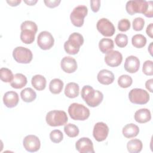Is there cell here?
Masks as SVG:
<instances>
[{"mask_svg": "<svg viewBox=\"0 0 153 153\" xmlns=\"http://www.w3.org/2000/svg\"><path fill=\"white\" fill-rule=\"evenodd\" d=\"M81 95L86 104L93 108L99 105L103 99V95L101 91L95 90L92 87L88 85L82 87Z\"/></svg>", "mask_w": 153, "mask_h": 153, "instance_id": "6da1fadb", "label": "cell"}, {"mask_svg": "<svg viewBox=\"0 0 153 153\" xmlns=\"http://www.w3.org/2000/svg\"><path fill=\"white\" fill-rule=\"evenodd\" d=\"M83 43L82 35L78 32H74L69 35L68 39L64 43V48L68 54L74 55L79 52L80 47Z\"/></svg>", "mask_w": 153, "mask_h": 153, "instance_id": "7a4b0ae2", "label": "cell"}, {"mask_svg": "<svg viewBox=\"0 0 153 153\" xmlns=\"http://www.w3.org/2000/svg\"><path fill=\"white\" fill-rule=\"evenodd\" d=\"M70 117L74 120L84 121L90 116V110L84 105L78 103H73L68 108Z\"/></svg>", "mask_w": 153, "mask_h": 153, "instance_id": "3957f363", "label": "cell"}, {"mask_svg": "<svg viewBox=\"0 0 153 153\" xmlns=\"http://www.w3.org/2000/svg\"><path fill=\"white\" fill-rule=\"evenodd\" d=\"M45 120L47 124L50 126L57 127L66 124L68 118L67 114L65 111L53 110L47 114Z\"/></svg>", "mask_w": 153, "mask_h": 153, "instance_id": "277c9868", "label": "cell"}, {"mask_svg": "<svg viewBox=\"0 0 153 153\" xmlns=\"http://www.w3.org/2000/svg\"><path fill=\"white\" fill-rule=\"evenodd\" d=\"M88 13V8L86 6L79 5L75 7L70 15V19L72 23L76 27H81L84 22V18Z\"/></svg>", "mask_w": 153, "mask_h": 153, "instance_id": "5b68a950", "label": "cell"}, {"mask_svg": "<svg viewBox=\"0 0 153 153\" xmlns=\"http://www.w3.org/2000/svg\"><path fill=\"white\" fill-rule=\"evenodd\" d=\"M148 7V1L144 0H131L127 2L126 9L128 14L134 15L136 13L145 14Z\"/></svg>", "mask_w": 153, "mask_h": 153, "instance_id": "8992f818", "label": "cell"}, {"mask_svg": "<svg viewBox=\"0 0 153 153\" xmlns=\"http://www.w3.org/2000/svg\"><path fill=\"white\" fill-rule=\"evenodd\" d=\"M128 98L130 101L134 104L144 105L148 102L149 94L143 89L135 88L130 91Z\"/></svg>", "mask_w": 153, "mask_h": 153, "instance_id": "52a82bcc", "label": "cell"}, {"mask_svg": "<svg viewBox=\"0 0 153 153\" xmlns=\"http://www.w3.org/2000/svg\"><path fill=\"white\" fill-rule=\"evenodd\" d=\"M13 56L14 59L19 63H29L31 62L33 57L32 51L23 47H17L13 51Z\"/></svg>", "mask_w": 153, "mask_h": 153, "instance_id": "ba28073f", "label": "cell"}, {"mask_svg": "<svg viewBox=\"0 0 153 153\" xmlns=\"http://www.w3.org/2000/svg\"><path fill=\"white\" fill-rule=\"evenodd\" d=\"M97 30L105 36H112L115 32V28L111 22L106 18L99 19L96 25Z\"/></svg>", "mask_w": 153, "mask_h": 153, "instance_id": "9c48e42d", "label": "cell"}, {"mask_svg": "<svg viewBox=\"0 0 153 153\" xmlns=\"http://www.w3.org/2000/svg\"><path fill=\"white\" fill-rule=\"evenodd\" d=\"M54 43V38L49 32L42 31L39 33L37 38V44L41 49L49 50L53 46Z\"/></svg>", "mask_w": 153, "mask_h": 153, "instance_id": "30bf717a", "label": "cell"}, {"mask_svg": "<svg viewBox=\"0 0 153 153\" xmlns=\"http://www.w3.org/2000/svg\"><path fill=\"white\" fill-rule=\"evenodd\" d=\"M23 145L27 151L33 152H36L39 149L41 142L36 136L29 134L24 138L23 140Z\"/></svg>", "mask_w": 153, "mask_h": 153, "instance_id": "8fae6325", "label": "cell"}, {"mask_svg": "<svg viewBox=\"0 0 153 153\" xmlns=\"http://www.w3.org/2000/svg\"><path fill=\"white\" fill-rule=\"evenodd\" d=\"M109 133L108 126L103 122L97 123L93 128V135L97 142L105 140Z\"/></svg>", "mask_w": 153, "mask_h": 153, "instance_id": "7c38bea8", "label": "cell"}, {"mask_svg": "<svg viewBox=\"0 0 153 153\" xmlns=\"http://www.w3.org/2000/svg\"><path fill=\"white\" fill-rule=\"evenodd\" d=\"M76 149L80 153H94L93 144L88 137H81L75 143Z\"/></svg>", "mask_w": 153, "mask_h": 153, "instance_id": "4fadbf2b", "label": "cell"}, {"mask_svg": "<svg viewBox=\"0 0 153 153\" xmlns=\"http://www.w3.org/2000/svg\"><path fill=\"white\" fill-rule=\"evenodd\" d=\"M105 62L111 67L119 66L123 60V56L120 52L117 50H111L106 53L105 56Z\"/></svg>", "mask_w": 153, "mask_h": 153, "instance_id": "5bb4252c", "label": "cell"}, {"mask_svg": "<svg viewBox=\"0 0 153 153\" xmlns=\"http://www.w3.org/2000/svg\"><path fill=\"white\" fill-rule=\"evenodd\" d=\"M61 68L68 74L74 72L77 69V63L76 60L71 56H65L61 60Z\"/></svg>", "mask_w": 153, "mask_h": 153, "instance_id": "9a60e30c", "label": "cell"}, {"mask_svg": "<svg viewBox=\"0 0 153 153\" xmlns=\"http://www.w3.org/2000/svg\"><path fill=\"white\" fill-rule=\"evenodd\" d=\"M125 70L131 74L136 72L140 67V60L134 56H128L125 60L124 65Z\"/></svg>", "mask_w": 153, "mask_h": 153, "instance_id": "2e32d148", "label": "cell"}, {"mask_svg": "<svg viewBox=\"0 0 153 153\" xmlns=\"http://www.w3.org/2000/svg\"><path fill=\"white\" fill-rule=\"evenodd\" d=\"M19 97L18 94L14 91L6 92L3 96V102L4 105L9 108L16 106L19 103Z\"/></svg>", "mask_w": 153, "mask_h": 153, "instance_id": "e0dca14e", "label": "cell"}, {"mask_svg": "<svg viewBox=\"0 0 153 153\" xmlns=\"http://www.w3.org/2000/svg\"><path fill=\"white\" fill-rule=\"evenodd\" d=\"M97 78L100 84L109 85L114 82L115 76L111 71L107 69H102L99 72Z\"/></svg>", "mask_w": 153, "mask_h": 153, "instance_id": "ac0fdd59", "label": "cell"}, {"mask_svg": "<svg viewBox=\"0 0 153 153\" xmlns=\"http://www.w3.org/2000/svg\"><path fill=\"white\" fill-rule=\"evenodd\" d=\"M151 119V112L148 109L142 108L134 113V120L139 123H145Z\"/></svg>", "mask_w": 153, "mask_h": 153, "instance_id": "d6986e66", "label": "cell"}, {"mask_svg": "<svg viewBox=\"0 0 153 153\" xmlns=\"http://www.w3.org/2000/svg\"><path fill=\"white\" fill-rule=\"evenodd\" d=\"M123 134L126 138H132L136 137L139 133V127L133 124L130 123L126 124L123 128Z\"/></svg>", "mask_w": 153, "mask_h": 153, "instance_id": "ffe728a7", "label": "cell"}, {"mask_svg": "<svg viewBox=\"0 0 153 153\" xmlns=\"http://www.w3.org/2000/svg\"><path fill=\"white\" fill-rule=\"evenodd\" d=\"M79 85L74 82H69L66 84L65 88V94L69 98H75L79 94Z\"/></svg>", "mask_w": 153, "mask_h": 153, "instance_id": "44dd1931", "label": "cell"}, {"mask_svg": "<svg viewBox=\"0 0 153 153\" xmlns=\"http://www.w3.org/2000/svg\"><path fill=\"white\" fill-rule=\"evenodd\" d=\"M27 82V78L25 75L20 73H17L14 75V78L10 82V85L13 88L20 89L25 86Z\"/></svg>", "mask_w": 153, "mask_h": 153, "instance_id": "7402d4cb", "label": "cell"}, {"mask_svg": "<svg viewBox=\"0 0 153 153\" xmlns=\"http://www.w3.org/2000/svg\"><path fill=\"white\" fill-rule=\"evenodd\" d=\"M32 86L37 90L41 91L45 89L46 87V79L41 75H35L32 76L31 79Z\"/></svg>", "mask_w": 153, "mask_h": 153, "instance_id": "603a6c76", "label": "cell"}, {"mask_svg": "<svg viewBox=\"0 0 153 153\" xmlns=\"http://www.w3.org/2000/svg\"><path fill=\"white\" fill-rule=\"evenodd\" d=\"M143 147L142 142L140 140L137 139H133L129 140L127 144V148L130 153L140 152Z\"/></svg>", "mask_w": 153, "mask_h": 153, "instance_id": "cb8c5ba5", "label": "cell"}, {"mask_svg": "<svg viewBox=\"0 0 153 153\" xmlns=\"http://www.w3.org/2000/svg\"><path fill=\"white\" fill-rule=\"evenodd\" d=\"M114 47V44L112 39L110 38H102L99 42V48L103 53H107L112 50Z\"/></svg>", "mask_w": 153, "mask_h": 153, "instance_id": "d4e9b609", "label": "cell"}, {"mask_svg": "<svg viewBox=\"0 0 153 153\" xmlns=\"http://www.w3.org/2000/svg\"><path fill=\"white\" fill-rule=\"evenodd\" d=\"M20 96L24 102L29 103L33 102L36 99V94L32 88L27 87L21 91Z\"/></svg>", "mask_w": 153, "mask_h": 153, "instance_id": "484cf974", "label": "cell"}, {"mask_svg": "<svg viewBox=\"0 0 153 153\" xmlns=\"http://www.w3.org/2000/svg\"><path fill=\"white\" fill-rule=\"evenodd\" d=\"M63 82L59 78L53 79L49 84V90L53 94H59L63 90Z\"/></svg>", "mask_w": 153, "mask_h": 153, "instance_id": "4316f807", "label": "cell"}, {"mask_svg": "<svg viewBox=\"0 0 153 153\" xmlns=\"http://www.w3.org/2000/svg\"><path fill=\"white\" fill-rule=\"evenodd\" d=\"M36 33L33 30L29 29H24L21 31L20 39L26 44H30L35 40Z\"/></svg>", "mask_w": 153, "mask_h": 153, "instance_id": "83f0119b", "label": "cell"}, {"mask_svg": "<svg viewBox=\"0 0 153 153\" xmlns=\"http://www.w3.org/2000/svg\"><path fill=\"white\" fill-rule=\"evenodd\" d=\"M132 45L137 48L143 47L146 43V38L142 34H136L131 38Z\"/></svg>", "mask_w": 153, "mask_h": 153, "instance_id": "f1b7e54d", "label": "cell"}, {"mask_svg": "<svg viewBox=\"0 0 153 153\" xmlns=\"http://www.w3.org/2000/svg\"><path fill=\"white\" fill-rule=\"evenodd\" d=\"M0 78L4 82H11L14 78L12 71L8 68H1L0 69Z\"/></svg>", "mask_w": 153, "mask_h": 153, "instance_id": "f546056e", "label": "cell"}, {"mask_svg": "<svg viewBox=\"0 0 153 153\" xmlns=\"http://www.w3.org/2000/svg\"><path fill=\"white\" fill-rule=\"evenodd\" d=\"M64 131L66 135L70 137H75L79 134V128L75 124L69 123L67 124L64 127Z\"/></svg>", "mask_w": 153, "mask_h": 153, "instance_id": "4dcf8cb0", "label": "cell"}, {"mask_svg": "<svg viewBox=\"0 0 153 153\" xmlns=\"http://www.w3.org/2000/svg\"><path fill=\"white\" fill-rule=\"evenodd\" d=\"M133 79L128 75H122L118 79V84L121 88H128L132 84Z\"/></svg>", "mask_w": 153, "mask_h": 153, "instance_id": "1f68e13d", "label": "cell"}, {"mask_svg": "<svg viewBox=\"0 0 153 153\" xmlns=\"http://www.w3.org/2000/svg\"><path fill=\"white\" fill-rule=\"evenodd\" d=\"M115 42L118 47L123 48L128 44V37L126 34L118 33L115 36Z\"/></svg>", "mask_w": 153, "mask_h": 153, "instance_id": "d6a6232c", "label": "cell"}, {"mask_svg": "<svg viewBox=\"0 0 153 153\" xmlns=\"http://www.w3.org/2000/svg\"><path fill=\"white\" fill-rule=\"evenodd\" d=\"M50 138L53 143H58L63 140V134L60 130H54L51 131L50 134Z\"/></svg>", "mask_w": 153, "mask_h": 153, "instance_id": "836d02e7", "label": "cell"}, {"mask_svg": "<svg viewBox=\"0 0 153 153\" xmlns=\"http://www.w3.org/2000/svg\"><path fill=\"white\" fill-rule=\"evenodd\" d=\"M20 29L21 30H23L24 29H29V30H33V32L36 33L38 30V26L35 22L30 20H26L23 22L21 24Z\"/></svg>", "mask_w": 153, "mask_h": 153, "instance_id": "e575fe53", "label": "cell"}, {"mask_svg": "<svg viewBox=\"0 0 153 153\" xmlns=\"http://www.w3.org/2000/svg\"><path fill=\"white\" fill-rule=\"evenodd\" d=\"M142 72L146 75L152 76L153 75V66L152 60H146L143 63Z\"/></svg>", "mask_w": 153, "mask_h": 153, "instance_id": "d590c367", "label": "cell"}, {"mask_svg": "<svg viewBox=\"0 0 153 153\" xmlns=\"http://www.w3.org/2000/svg\"><path fill=\"white\" fill-rule=\"evenodd\" d=\"M133 28L136 31L142 30L145 25V20L142 17H136L133 21Z\"/></svg>", "mask_w": 153, "mask_h": 153, "instance_id": "8d00e7d4", "label": "cell"}, {"mask_svg": "<svg viewBox=\"0 0 153 153\" xmlns=\"http://www.w3.org/2000/svg\"><path fill=\"white\" fill-rule=\"evenodd\" d=\"M130 28V22L127 19H123L118 23V29L121 32L127 31Z\"/></svg>", "mask_w": 153, "mask_h": 153, "instance_id": "74e56055", "label": "cell"}, {"mask_svg": "<svg viewBox=\"0 0 153 153\" xmlns=\"http://www.w3.org/2000/svg\"><path fill=\"white\" fill-rule=\"evenodd\" d=\"M90 6L91 10L96 13L99 10L100 7V0H91L90 1Z\"/></svg>", "mask_w": 153, "mask_h": 153, "instance_id": "f35d334b", "label": "cell"}, {"mask_svg": "<svg viewBox=\"0 0 153 153\" xmlns=\"http://www.w3.org/2000/svg\"><path fill=\"white\" fill-rule=\"evenodd\" d=\"M45 5L49 8H54L59 5L61 1L60 0H48V1H44Z\"/></svg>", "mask_w": 153, "mask_h": 153, "instance_id": "ab89813d", "label": "cell"}, {"mask_svg": "<svg viewBox=\"0 0 153 153\" xmlns=\"http://www.w3.org/2000/svg\"><path fill=\"white\" fill-rule=\"evenodd\" d=\"M147 17H152L153 16V7H152V1H148V7L146 12L144 14Z\"/></svg>", "mask_w": 153, "mask_h": 153, "instance_id": "60d3db41", "label": "cell"}, {"mask_svg": "<svg viewBox=\"0 0 153 153\" xmlns=\"http://www.w3.org/2000/svg\"><path fill=\"white\" fill-rule=\"evenodd\" d=\"M152 30H153V23H150L149 25H148L146 29V34L151 38H153V32H152Z\"/></svg>", "mask_w": 153, "mask_h": 153, "instance_id": "b9f144b4", "label": "cell"}, {"mask_svg": "<svg viewBox=\"0 0 153 153\" xmlns=\"http://www.w3.org/2000/svg\"><path fill=\"white\" fill-rule=\"evenodd\" d=\"M152 83H153V79H149L147 80L145 82V87L148 91L150 92H152Z\"/></svg>", "mask_w": 153, "mask_h": 153, "instance_id": "7bdbcfd3", "label": "cell"}, {"mask_svg": "<svg viewBox=\"0 0 153 153\" xmlns=\"http://www.w3.org/2000/svg\"><path fill=\"white\" fill-rule=\"evenodd\" d=\"M22 2L21 0H7V2L12 7H14V6H17L20 2Z\"/></svg>", "mask_w": 153, "mask_h": 153, "instance_id": "ee69618b", "label": "cell"}, {"mask_svg": "<svg viewBox=\"0 0 153 153\" xmlns=\"http://www.w3.org/2000/svg\"><path fill=\"white\" fill-rule=\"evenodd\" d=\"M24 2L27 4L28 5H34L36 2H37V0H31V1H24Z\"/></svg>", "mask_w": 153, "mask_h": 153, "instance_id": "f6af8a7d", "label": "cell"}, {"mask_svg": "<svg viewBox=\"0 0 153 153\" xmlns=\"http://www.w3.org/2000/svg\"><path fill=\"white\" fill-rule=\"evenodd\" d=\"M152 43L153 42H151V44H149V47H148V51L151 56H152Z\"/></svg>", "mask_w": 153, "mask_h": 153, "instance_id": "bcb514c9", "label": "cell"}]
</instances>
